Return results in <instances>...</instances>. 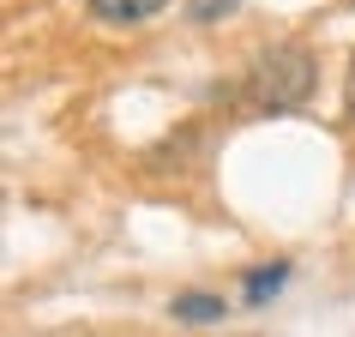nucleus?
Wrapping results in <instances>:
<instances>
[{
  "mask_svg": "<svg viewBox=\"0 0 355 337\" xmlns=\"http://www.w3.org/2000/svg\"><path fill=\"white\" fill-rule=\"evenodd\" d=\"M168 313H175V319H187V325H217V319H223L229 307H223V295L187 289V295H175V301H168Z\"/></svg>",
  "mask_w": 355,
  "mask_h": 337,
  "instance_id": "obj_2",
  "label": "nucleus"
},
{
  "mask_svg": "<svg viewBox=\"0 0 355 337\" xmlns=\"http://www.w3.org/2000/svg\"><path fill=\"white\" fill-rule=\"evenodd\" d=\"M343 103H349V121H355V60H349V85H343Z\"/></svg>",
  "mask_w": 355,
  "mask_h": 337,
  "instance_id": "obj_6",
  "label": "nucleus"
},
{
  "mask_svg": "<svg viewBox=\"0 0 355 337\" xmlns=\"http://www.w3.org/2000/svg\"><path fill=\"white\" fill-rule=\"evenodd\" d=\"M313 78H319L313 49H301V42H277V49H265V55L253 60L247 91H253V103H259V109L283 114V109H301V103L313 96Z\"/></svg>",
  "mask_w": 355,
  "mask_h": 337,
  "instance_id": "obj_1",
  "label": "nucleus"
},
{
  "mask_svg": "<svg viewBox=\"0 0 355 337\" xmlns=\"http://www.w3.org/2000/svg\"><path fill=\"white\" fill-rule=\"evenodd\" d=\"M168 0H91V12L96 19H109V24H139L150 19V12H163Z\"/></svg>",
  "mask_w": 355,
  "mask_h": 337,
  "instance_id": "obj_3",
  "label": "nucleus"
},
{
  "mask_svg": "<svg viewBox=\"0 0 355 337\" xmlns=\"http://www.w3.org/2000/svg\"><path fill=\"white\" fill-rule=\"evenodd\" d=\"M283 283H289V265H259V271H247V283H241L247 307H265V301L277 295Z\"/></svg>",
  "mask_w": 355,
  "mask_h": 337,
  "instance_id": "obj_4",
  "label": "nucleus"
},
{
  "mask_svg": "<svg viewBox=\"0 0 355 337\" xmlns=\"http://www.w3.org/2000/svg\"><path fill=\"white\" fill-rule=\"evenodd\" d=\"M235 6H241V0H187V19L193 24H217L223 12H235Z\"/></svg>",
  "mask_w": 355,
  "mask_h": 337,
  "instance_id": "obj_5",
  "label": "nucleus"
}]
</instances>
